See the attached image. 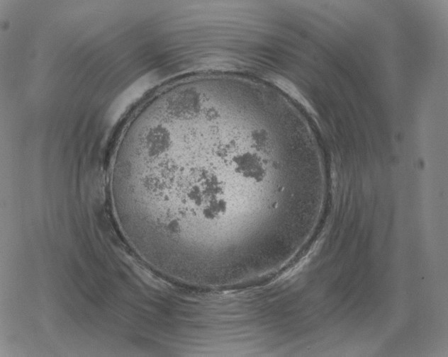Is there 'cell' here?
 <instances>
[{
	"instance_id": "1",
	"label": "cell",
	"mask_w": 448,
	"mask_h": 357,
	"mask_svg": "<svg viewBox=\"0 0 448 357\" xmlns=\"http://www.w3.org/2000/svg\"><path fill=\"white\" fill-rule=\"evenodd\" d=\"M279 112L248 93L178 85L132 123L112 186L122 222L164 273L245 267L275 244Z\"/></svg>"
}]
</instances>
